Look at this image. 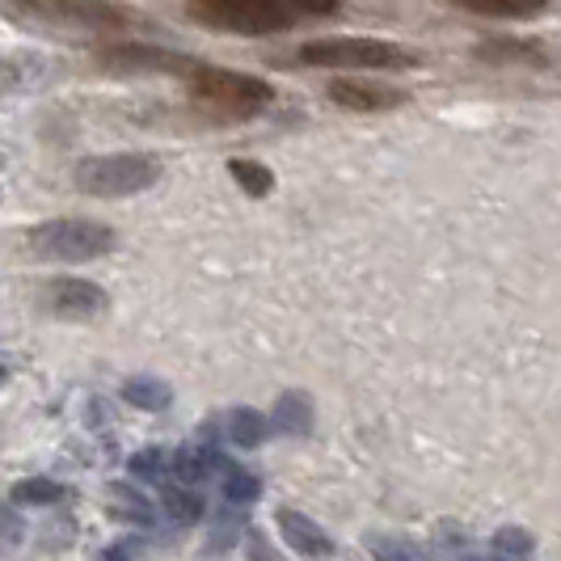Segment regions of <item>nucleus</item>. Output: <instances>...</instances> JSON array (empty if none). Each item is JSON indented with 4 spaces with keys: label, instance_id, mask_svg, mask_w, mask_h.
I'll use <instances>...</instances> for the list:
<instances>
[{
    "label": "nucleus",
    "instance_id": "nucleus-1",
    "mask_svg": "<svg viewBox=\"0 0 561 561\" xmlns=\"http://www.w3.org/2000/svg\"><path fill=\"white\" fill-rule=\"evenodd\" d=\"M9 18L56 38H118L144 26L140 13L118 0H9Z\"/></svg>",
    "mask_w": 561,
    "mask_h": 561
},
{
    "label": "nucleus",
    "instance_id": "nucleus-2",
    "mask_svg": "<svg viewBox=\"0 0 561 561\" xmlns=\"http://www.w3.org/2000/svg\"><path fill=\"white\" fill-rule=\"evenodd\" d=\"M337 0H186V13L198 26L225 30L237 38H257V34H279V30L305 26L334 18Z\"/></svg>",
    "mask_w": 561,
    "mask_h": 561
},
{
    "label": "nucleus",
    "instance_id": "nucleus-3",
    "mask_svg": "<svg viewBox=\"0 0 561 561\" xmlns=\"http://www.w3.org/2000/svg\"><path fill=\"white\" fill-rule=\"evenodd\" d=\"M191 89V106L211 123H245L257 118L275 102V84L250 77V72H232L216 64H198L195 77H186Z\"/></svg>",
    "mask_w": 561,
    "mask_h": 561
},
{
    "label": "nucleus",
    "instance_id": "nucleus-4",
    "mask_svg": "<svg viewBox=\"0 0 561 561\" xmlns=\"http://www.w3.org/2000/svg\"><path fill=\"white\" fill-rule=\"evenodd\" d=\"M419 51L385 43V38H317L296 51L305 68H337V72H405L419 68Z\"/></svg>",
    "mask_w": 561,
    "mask_h": 561
},
{
    "label": "nucleus",
    "instance_id": "nucleus-5",
    "mask_svg": "<svg viewBox=\"0 0 561 561\" xmlns=\"http://www.w3.org/2000/svg\"><path fill=\"white\" fill-rule=\"evenodd\" d=\"M161 178V161L148 152H106V157H84L72 169V182L81 195L93 198H123L140 195L148 186H157Z\"/></svg>",
    "mask_w": 561,
    "mask_h": 561
},
{
    "label": "nucleus",
    "instance_id": "nucleus-6",
    "mask_svg": "<svg viewBox=\"0 0 561 561\" xmlns=\"http://www.w3.org/2000/svg\"><path fill=\"white\" fill-rule=\"evenodd\" d=\"M114 241V228L98 220H47L26 232V250L38 262H89L111 253Z\"/></svg>",
    "mask_w": 561,
    "mask_h": 561
},
{
    "label": "nucleus",
    "instance_id": "nucleus-7",
    "mask_svg": "<svg viewBox=\"0 0 561 561\" xmlns=\"http://www.w3.org/2000/svg\"><path fill=\"white\" fill-rule=\"evenodd\" d=\"M98 64L114 72V77H195L203 59L182 56V51H169V47H152V43H131V38H118V43H106L98 47Z\"/></svg>",
    "mask_w": 561,
    "mask_h": 561
},
{
    "label": "nucleus",
    "instance_id": "nucleus-8",
    "mask_svg": "<svg viewBox=\"0 0 561 561\" xmlns=\"http://www.w3.org/2000/svg\"><path fill=\"white\" fill-rule=\"evenodd\" d=\"M330 102L342 106V111H355V114H380V111H397L410 102L405 89L385 81H371V77H359V72H346L330 84Z\"/></svg>",
    "mask_w": 561,
    "mask_h": 561
},
{
    "label": "nucleus",
    "instance_id": "nucleus-9",
    "mask_svg": "<svg viewBox=\"0 0 561 561\" xmlns=\"http://www.w3.org/2000/svg\"><path fill=\"white\" fill-rule=\"evenodd\" d=\"M43 309L51 317H64V321H93L106 312V291L89 279H51L43 287Z\"/></svg>",
    "mask_w": 561,
    "mask_h": 561
},
{
    "label": "nucleus",
    "instance_id": "nucleus-10",
    "mask_svg": "<svg viewBox=\"0 0 561 561\" xmlns=\"http://www.w3.org/2000/svg\"><path fill=\"white\" fill-rule=\"evenodd\" d=\"M279 533L283 540H287V549L291 553H300V558L309 561H325L334 558V540L325 536V528L321 524H312L305 511H291V506H279Z\"/></svg>",
    "mask_w": 561,
    "mask_h": 561
},
{
    "label": "nucleus",
    "instance_id": "nucleus-11",
    "mask_svg": "<svg viewBox=\"0 0 561 561\" xmlns=\"http://www.w3.org/2000/svg\"><path fill=\"white\" fill-rule=\"evenodd\" d=\"M478 59L490 68H549V51L533 38H485Z\"/></svg>",
    "mask_w": 561,
    "mask_h": 561
},
{
    "label": "nucleus",
    "instance_id": "nucleus-12",
    "mask_svg": "<svg viewBox=\"0 0 561 561\" xmlns=\"http://www.w3.org/2000/svg\"><path fill=\"white\" fill-rule=\"evenodd\" d=\"M456 9L465 13H478V18H499V22H533L540 18L553 0H451Z\"/></svg>",
    "mask_w": 561,
    "mask_h": 561
},
{
    "label": "nucleus",
    "instance_id": "nucleus-13",
    "mask_svg": "<svg viewBox=\"0 0 561 561\" xmlns=\"http://www.w3.org/2000/svg\"><path fill=\"white\" fill-rule=\"evenodd\" d=\"M211 465H216V426H203V435H198L195 444H186V448L178 451L173 469H178V481L195 485V481H203V473Z\"/></svg>",
    "mask_w": 561,
    "mask_h": 561
},
{
    "label": "nucleus",
    "instance_id": "nucleus-14",
    "mask_svg": "<svg viewBox=\"0 0 561 561\" xmlns=\"http://www.w3.org/2000/svg\"><path fill=\"white\" fill-rule=\"evenodd\" d=\"M266 431H271V419L250 410V405H237V410L225 414V435L228 444H237V448H257L266 439Z\"/></svg>",
    "mask_w": 561,
    "mask_h": 561
},
{
    "label": "nucleus",
    "instance_id": "nucleus-15",
    "mask_svg": "<svg viewBox=\"0 0 561 561\" xmlns=\"http://www.w3.org/2000/svg\"><path fill=\"white\" fill-rule=\"evenodd\" d=\"M271 426H279L287 435H309L312 431V401L309 393H300V389H291V393H283L275 401V410H271Z\"/></svg>",
    "mask_w": 561,
    "mask_h": 561
},
{
    "label": "nucleus",
    "instance_id": "nucleus-16",
    "mask_svg": "<svg viewBox=\"0 0 561 561\" xmlns=\"http://www.w3.org/2000/svg\"><path fill=\"white\" fill-rule=\"evenodd\" d=\"M536 549V540L528 528H515V524H506V528H499V533L490 536V553H494V561H528Z\"/></svg>",
    "mask_w": 561,
    "mask_h": 561
},
{
    "label": "nucleus",
    "instance_id": "nucleus-17",
    "mask_svg": "<svg viewBox=\"0 0 561 561\" xmlns=\"http://www.w3.org/2000/svg\"><path fill=\"white\" fill-rule=\"evenodd\" d=\"M228 173H232V182H237L250 198H266L271 191H275V173H271L266 165H257V161L237 157V161H228Z\"/></svg>",
    "mask_w": 561,
    "mask_h": 561
},
{
    "label": "nucleus",
    "instance_id": "nucleus-18",
    "mask_svg": "<svg viewBox=\"0 0 561 561\" xmlns=\"http://www.w3.org/2000/svg\"><path fill=\"white\" fill-rule=\"evenodd\" d=\"M123 401H131L136 410H169V401H173V393H169L165 380H148V376H136V380H127L123 385Z\"/></svg>",
    "mask_w": 561,
    "mask_h": 561
},
{
    "label": "nucleus",
    "instance_id": "nucleus-19",
    "mask_svg": "<svg viewBox=\"0 0 561 561\" xmlns=\"http://www.w3.org/2000/svg\"><path fill=\"white\" fill-rule=\"evenodd\" d=\"M64 499V485L51 478H26L13 485V503L18 506H51Z\"/></svg>",
    "mask_w": 561,
    "mask_h": 561
},
{
    "label": "nucleus",
    "instance_id": "nucleus-20",
    "mask_svg": "<svg viewBox=\"0 0 561 561\" xmlns=\"http://www.w3.org/2000/svg\"><path fill=\"white\" fill-rule=\"evenodd\" d=\"M165 506L173 519H182V524H195L198 515H203V499L191 494V485L182 481V485H169L165 490Z\"/></svg>",
    "mask_w": 561,
    "mask_h": 561
},
{
    "label": "nucleus",
    "instance_id": "nucleus-21",
    "mask_svg": "<svg viewBox=\"0 0 561 561\" xmlns=\"http://www.w3.org/2000/svg\"><path fill=\"white\" fill-rule=\"evenodd\" d=\"M131 478H144V481L165 478V451H161V448L136 451V456H131Z\"/></svg>",
    "mask_w": 561,
    "mask_h": 561
},
{
    "label": "nucleus",
    "instance_id": "nucleus-22",
    "mask_svg": "<svg viewBox=\"0 0 561 561\" xmlns=\"http://www.w3.org/2000/svg\"><path fill=\"white\" fill-rule=\"evenodd\" d=\"M262 494V481L250 478V473H228L225 481V499L228 503H253Z\"/></svg>",
    "mask_w": 561,
    "mask_h": 561
},
{
    "label": "nucleus",
    "instance_id": "nucleus-23",
    "mask_svg": "<svg viewBox=\"0 0 561 561\" xmlns=\"http://www.w3.org/2000/svg\"><path fill=\"white\" fill-rule=\"evenodd\" d=\"M114 506H123V511H131V515H136V519H140V524H148V503H144V499H136V494H131V490H127V485H114Z\"/></svg>",
    "mask_w": 561,
    "mask_h": 561
},
{
    "label": "nucleus",
    "instance_id": "nucleus-24",
    "mask_svg": "<svg viewBox=\"0 0 561 561\" xmlns=\"http://www.w3.org/2000/svg\"><path fill=\"white\" fill-rule=\"evenodd\" d=\"M371 549H376V561H414L405 545H397V540H385V536H371Z\"/></svg>",
    "mask_w": 561,
    "mask_h": 561
},
{
    "label": "nucleus",
    "instance_id": "nucleus-25",
    "mask_svg": "<svg viewBox=\"0 0 561 561\" xmlns=\"http://www.w3.org/2000/svg\"><path fill=\"white\" fill-rule=\"evenodd\" d=\"M250 561H275V553H271V545H266L262 536H250Z\"/></svg>",
    "mask_w": 561,
    "mask_h": 561
},
{
    "label": "nucleus",
    "instance_id": "nucleus-26",
    "mask_svg": "<svg viewBox=\"0 0 561 561\" xmlns=\"http://www.w3.org/2000/svg\"><path fill=\"white\" fill-rule=\"evenodd\" d=\"M465 561H494V558H465Z\"/></svg>",
    "mask_w": 561,
    "mask_h": 561
}]
</instances>
